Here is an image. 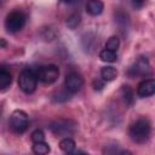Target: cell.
<instances>
[{"instance_id": "cell-3", "label": "cell", "mask_w": 155, "mask_h": 155, "mask_svg": "<svg viewBox=\"0 0 155 155\" xmlns=\"http://www.w3.org/2000/svg\"><path fill=\"white\" fill-rule=\"evenodd\" d=\"M50 130L56 136H69L75 132L76 122L70 119H58L50 124Z\"/></svg>"}, {"instance_id": "cell-15", "label": "cell", "mask_w": 155, "mask_h": 155, "mask_svg": "<svg viewBox=\"0 0 155 155\" xmlns=\"http://www.w3.org/2000/svg\"><path fill=\"white\" fill-rule=\"evenodd\" d=\"M120 92H121V97H122V99H124V102L126 104H131L133 102V91L131 90L130 86L124 85L121 87V91Z\"/></svg>"}, {"instance_id": "cell-21", "label": "cell", "mask_w": 155, "mask_h": 155, "mask_svg": "<svg viewBox=\"0 0 155 155\" xmlns=\"http://www.w3.org/2000/svg\"><path fill=\"white\" fill-rule=\"evenodd\" d=\"M131 4L136 10H139L147 4V0H131Z\"/></svg>"}, {"instance_id": "cell-11", "label": "cell", "mask_w": 155, "mask_h": 155, "mask_svg": "<svg viewBox=\"0 0 155 155\" xmlns=\"http://www.w3.org/2000/svg\"><path fill=\"white\" fill-rule=\"evenodd\" d=\"M101 76H102V79L104 81H113L117 76V70L111 65L104 67L101 70Z\"/></svg>"}, {"instance_id": "cell-22", "label": "cell", "mask_w": 155, "mask_h": 155, "mask_svg": "<svg viewBox=\"0 0 155 155\" xmlns=\"http://www.w3.org/2000/svg\"><path fill=\"white\" fill-rule=\"evenodd\" d=\"M93 87H94V90H102L103 87H104V80L103 79H96L94 81H93Z\"/></svg>"}, {"instance_id": "cell-5", "label": "cell", "mask_w": 155, "mask_h": 155, "mask_svg": "<svg viewBox=\"0 0 155 155\" xmlns=\"http://www.w3.org/2000/svg\"><path fill=\"white\" fill-rule=\"evenodd\" d=\"M10 127L15 133H23L28 128V115L23 110H15L10 116Z\"/></svg>"}, {"instance_id": "cell-2", "label": "cell", "mask_w": 155, "mask_h": 155, "mask_svg": "<svg viewBox=\"0 0 155 155\" xmlns=\"http://www.w3.org/2000/svg\"><path fill=\"white\" fill-rule=\"evenodd\" d=\"M38 80L39 79L36 76V73H34L31 69H24L18 76V86L24 93L29 94L35 91Z\"/></svg>"}, {"instance_id": "cell-4", "label": "cell", "mask_w": 155, "mask_h": 155, "mask_svg": "<svg viewBox=\"0 0 155 155\" xmlns=\"http://www.w3.org/2000/svg\"><path fill=\"white\" fill-rule=\"evenodd\" d=\"M25 24V15L22 11H12L7 15L5 21V27L8 33L19 31Z\"/></svg>"}, {"instance_id": "cell-12", "label": "cell", "mask_w": 155, "mask_h": 155, "mask_svg": "<svg viewBox=\"0 0 155 155\" xmlns=\"http://www.w3.org/2000/svg\"><path fill=\"white\" fill-rule=\"evenodd\" d=\"M11 82H12V76H11V74L6 70V69H1L0 70V88L4 91V90H6L10 85H11Z\"/></svg>"}, {"instance_id": "cell-9", "label": "cell", "mask_w": 155, "mask_h": 155, "mask_svg": "<svg viewBox=\"0 0 155 155\" xmlns=\"http://www.w3.org/2000/svg\"><path fill=\"white\" fill-rule=\"evenodd\" d=\"M137 94L142 98L155 94V79H148L142 81L137 87Z\"/></svg>"}, {"instance_id": "cell-18", "label": "cell", "mask_w": 155, "mask_h": 155, "mask_svg": "<svg viewBox=\"0 0 155 155\" xmlns=\"http://www.w3.org/2000/svg\"><path fill=\"white\" fill-rule=\"evenodd\" d=\"M81 22V17L78 15V13H74V15H70L68 18H67V25L70 28V29H75Z\"/></svg>"}, {"instance_id": "cell-1", "label": "cell", "mask_w": 155, "mask_h": 155, "mask_svg": "<svg viewBox=\"0 0 155 155\" xmlns=\"http://www.w3.org/2000/svg\"><path fill=\"white\" fill-rule=\"evenodd\" d=\"M150 131H151L150 121L145 116H140L130 126V137L133 142L142 144L149 139Z\"/></svg>"}, {"instance_id": "cell-20", "label": "cell", "mask_w": 155, "mask_h": 155, "mask_svg": "<svg viewBox=\"0 0 155 155\" xmlns=\"http://www.w3.org/2000/svg\"><path fill=\"white\" fill-rule=\"evenodd\" d=\"M31 140L34 143L36 142H44L45 140V134L41 130H35L33 133H31Z\"/></svg>"}, {"instance_id": "cell-19", "label": "cell", "mask_w": 155, "mask_h": 155, "mask_svg": "<svg viewBox=\"0 0 155 155\" xmlns=\"http://www.w3.org/2000/svg\"><path fill=\"white\" fill-rule=\"evenodd\" d=\"M119 46H120V41L116 36H110L108 39V41L105 42V48L111 50V51H117Z\"/></svg>"}, {"instance_id": "cell-14", "label": "cell", "mask_w": 155, "mask_h": 155, "mask_svg": "<svg viewBox=\"0 0 155 155\" xmlns=\"http://www.w3.org/2000/svg\"><path fill=\"white\" fill-rule=\"evenodd\" d=\"M99 58L103 61V62H108V63H113L117 59V56H116V51H111V50H108V48H104L99 52Z\"/></svg>"}, {"instance_id": "cell-23", "label": "cell", "mask_w": 155, "mask_h": 155, "mask_svg": "<svg viewBox=\"0 0 155 155\" xmlns=\"http://www.w3.org/2000/svg\"><path fill=\"white\" fill-rule=\"evenodd\" d=\"M62 2H65V4H71V2H74V1H76V0H61Z\"/></svg>"}, {"instance_id": "cell-8", "label": "cell", "mask_w": 155, "mask_h": 155, "mask_svg": "<svg viewBox=\"0 0 155 155\" xmlns=\"http://www.w3.org/2000/svg\"><path fill=\"white\" fill-rule=\"evenodd\" d=\"M64 85H65V88H67L68 92L75 93V92L81 90V87L84 85V79L81 78L80 74H78L75 71H71L65 76Z\"/></svg>"}, {"instance_id": "cell-10", "label": "cell", "mask_w": 155, "mask_h": 155, "mask_svg": "<svg viewBox=\"0 0 155 155\" xmlns=\"http://www.w3.org/2000/svg\"><path fill=\"white\" fill-rule=\"evenodd\" d=\"M104 5L102 0H88L86 4V11L91 16H99L103 12Z\"/></svg>"}, {"instance_id": "cell-16", "label": "cell", "mask_w": 155, "mask_h": 155, "mask_svg": "<svg viewBox=\"0 0 155 155\" xmlns=\"http://www.w3.org/2000/svg\"><path fill=\"white\" fill-rule=\"evenodd\" d=\"M33 151L38 155H45L50 153V147L45 142H36L33 145Z\"/></svg>"}, {"instance_id": "cell-24", "label": "cell", "mask_w": 155, "mask_h": 155, "mask_svg": "<svg viewBox=\"0 0 155 155\" xmlns=\"http://www.w3.org/2000/svg\"><path fill=\"white\" fill-rule=\"evenodd\" d=\"M5 45H6V42H5V40H4V39H1V46L4 47Z\"/></svg>"}, {"instance_id": "cell-13", "label": "cell", "mask_w": 155, "mask_h": 155, "mask_svg": "<svg viewBox=\"0 0 155 155\" xmlns=\"http://www.w3.org/2000/svg\"><path fill=\"white\" fill-rule=\"evenodd\" d=\"M59 148H61L64 153L71 154V153H74V150H75V142H74L71 138L65 137V138H63V139L61 140Z\"/></svg>"}, {"instance_id": "cell-17", "label": "cell", "mask_w": 155, "mask_h": 155, "mask_svg": "<svg viewBox=\"0 0 155 155\" xmlns=\"http://www.w3.org/2000/svg\"><path fill=\"white\" fill-rule=\"evenodd\" d=\"M115 21H116V23L119 24V27H121L122 29L127 28L128 24H130L128 16H127L125 12H122V11H119L117 13H115Z\"/></svg>"}, {"instance_id": "cell-6", "label": "cell", "mask_w": 155, "mask_h": 155, "mask_svg": "<svg viewBox=\"0 0 155 155\" xmlns=\"http://www.w3.org/2000/svg\"><path fill=\"white\" fill-rule=\"evenodd\" d=\"M36 76L44 84H53L59 76V69L54 64L42 65L36 70Z\"/></svg>"}, {"instance_id": "cell-7", "label": "cell", "mask_w": 155, "mask_h": 155, "mask_svg": "<svg viewBox=\"0 0 155 155\" xmlns=\"http://www.w3.org/2000/svg\"><path fill=\"white\" fill-rule=\"evenodd\" d=\"M148 74H150V64L145 57H139L127 70V75L130 78L147 76Z\"/></svg>"}]
</instances>
